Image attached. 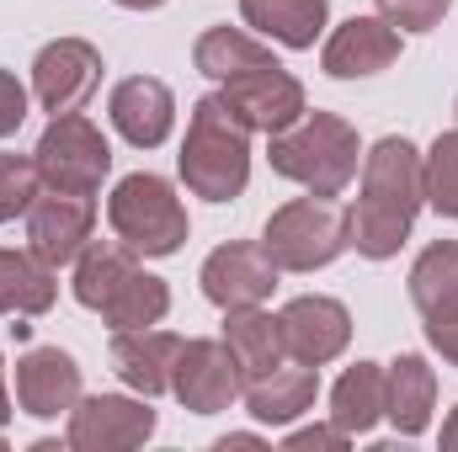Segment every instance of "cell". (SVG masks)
Listing matches in <instances>:
<instances>
[{"label":"cell","mask_w":458,"mask_h":452,"mask_svg":"<svg viewBox=\"0 0 458 452\" xmlns=\"http://www.w3.org/2000/svg\"><path fill=\"white\" fill-rule=\"evenodd\" d=\"M421 203H427V187H421L416 144L394 133L378 138L362 160V197L346 213V245H357V255L368 261H389L405 245Z\"/></svg>","instance_id":"cell-1"},{"label":"cell","mask_w":458,"mask_h":452,"mask_svg":"<svg viewBox=\"0 0 458 452\" xmlns=\"http://www.w3.org/2000/svg\"><path fill=\"white\" fill-rule=\"evenodd\" d=\"M182 181L208 197L229 203L245 192L250 181V128L225 107V96H203L187 122V144H182Z\"/></svg>","instance_id":"cell-2"},{"label":"cell","mask_w":458,"mask_h":452,"mask_svg":"<svg viewBox=\"0 0 458 452\" xmlns=\"http://www.w3.org/2000/svg\"><path fill=\"white\" fill-rule=\"evenodd\" d=\"M357 128L336 113H304L293 128L272 133V171L310 187L315 197H342L357 176Z\"/></svg>","instance_id":"cell-3"},{"label":"cell","mask_w":458,"mask_h":452,"mask_svg":"<svg viewBox=\"0 0 458 452\" xmlns=\"http://www.w3.org/2000/svg\"><path fill=\"white\" fill-rule=\"evenodd\" d=\"M107 219H113L117 239L133 250V255H176L182 239H187V208L176 203L171 181L165 176H123L107 203Z\"/></svg>","instance_id":"cell-4"},{"label":"cell","mask_w":458,"mask_h":452,"mask_svg":"<svg viewBox=\"0 0 458 452\" xmlns=\"http://www.w3.org/2000/svg\"><path fill=\"white\" fill-rule=\"evenodd\" d=\"M261 250L272 255L277 272H315L331 266L346 250V213L331 197H299L267 219Z\"/></svg>","instance_id":"cell-5"},{"label":"cell","mask_w":458,"mask_h":452,"mask_svg":"<svg viewBox=\"0 0 458 452\" xmlns=\"http://www.w3.org/2000/svg\"><path fill=\"white\" fill-rule=\"evenodd\" d=\"M38 160V176L48 192H75V197H97L107 171H113V149L107 138L97 133V122H86L81 113L54 117L32 149Z\"/></svg>","instance_id":"cell-6"},{"label":"cell","mask_w":458,"mask_h":452,"mask_svg":"<svg viewBox=\"0 0 458 452\" xmlns=\"http://www.w3.org/2000/svg\"><path fill=\"white\" fill-rule=\"evenodd\" d=\"M411 298L427 320V340L458 367V239H437L411 266Z\"/></svg>","instance_id":"cell-7"},{"label":"cell","mask_w":458,"mask_h":452,"mask_svg":"<svg viewBox=\"0 0 458 452\" xmlns=\"http://www.w3.org/2000/svg\"><path fill=\"white\" fill-rule=\"evenodd\" d=\"M240 367L229 356L225 340H182L176 367H171V394L192 410V415H219L240 394Z\"/></svg>","instance_id":"cell-8"},{"label":"cell","mask_w":458,"mask_h":452,"mask_svg":"<svg viewBox=\"0 0 458 452\" xmlns=\"http://www.w3.org/2000/svg\"><path fill=\"white\" fill-rule=\"evenodd\" d=\"M225 107L256 133H283V128H293L310 113L304 86L283 64H261V70H245V75L225 80Z\"/></svg>","instance_id":"cell-9"},{"label":"cell","mask_w":458,"mask_h":452,"mask_svg":"<svg viewBox=\"0 0 458 452\" xmlns=\"http://www.w3.org/2000/svg\"><path fill=\"white\" fill-rule=\"evenodd\" d=\"M97 80H102V54H97L91 43H81V38L48 43V48L38 54V64H32V91H38L43 113H54V117L81 113V107L91 102Z\"/></svg>","instance_id":"cell-10"},{"label":"cell","mask_w":458,"mask_h":452,"mask_svg":"<svg viewBox=\"0 0 458 452\" xmlns=\"http://www.w3.org/2000/svg\"><path fill=\"white\" fill-rule=\"evenodd\" d=\"M277 288V266L261 245H219L208 261H203V293L208 304L219 309H250V304H267Z\"/></svg>","instance_id":"cell-11"},{"label":"cell","mask_w":458,"mask_h":452,"mask_svg":"<svg viewBox=\"0 0 458 452\" xmlns=\"http://www.w3.org/2000/svg\"><path fill=\"white\" fill-rule=\"evenodd\" d=\"M149 431H155V410L133 405L123 394L81 399L75 415H70V448L75 452H123V448H139Z\"/></svg>","instance_id":"cell-12"},{"label":"cell","mask_w":458,"mask_h":452,"mask_svg":"<svg viewBox=\"0 0 458 452\" xmlns=\"http://www.w3.org/2000/svg\"><path fill=\"white\" fill-rule=\"evenodd\" d=\"M97 224V203L91 197H75V192H54V197H38L27 208V239H32V255L43 266H64L86 250Z\"/></svg>","instance_id":"cell-13"},{"label":"cell","mask_w":458,"mask_h":452,"mask_svg":"<svg viewBox=\"0 0 458 452\" xmlns=\"http://www.w3.org/2000/svg\"><path fill=\"white\" fill-rule=\"evenodd\" d=\"M283 346L293 362H310V367H326L331 356H342L346 340H352V314H346L336 298H293L283 314Z\"/></svg>","instance_id":"cell-14"},{"label":"cell","mask_w":458,"mask_h":452,"mask_svg":"<svg viewBox=\"0 0 458 452\" xmlns=\"http://www.w3.org/2000/svg\"><path fill=\"white\" fill-rule=\"evenodd\" d=\"M16 405L38 421H54L59 410L81 405V367L59 346H38L16 362Z\"/></svg>","instance_id":"cell-15"},{"label":"cell","mask_w":458,"mask_h":452,"mask_svg":"<svg viewBox=\"0 0 458 452\" xmlns=\"http://www.w3.org/2000/svg\"><path fill=\"white\" fill-rule=\"evenodd\" d=\"M107 113H113V128L133 149H155V144H165V133L176 122V96L155 75H128V80H117Z\"/></svg>","instance_id":"cell-16"},{"label":"cell","mask_w":458,"mask_h":452,"mask_svg":"<svg viewBox=\"0 0 458 452\" xmlns=\"http://www.w3.org/2000/svg\"><path fill=\"white\" fill-rule=\"evenodd\" d=\"M400 59V32L384 21V16H352L331 32L326 43V75L336 80H362V75H378Z\"/></svg>","instance_id":"cell-17"},{"label":"cell","mask_w":458,"mask_h":452,"mask_svg":"<svg viewBox=\"0 0 458 452\" xmlns=\"http://www.w3.org/2000/svg\"><path fill=\"white\" fill-rule=\"evenodd\" d=\"M182 340L165 331H117L113 336V367L128 389H139L144 399L171 389V367H176Z\"/></svg>","instance_id":"cell-18"},{"label":"cell","mask_w":458,"mask_h":452,"mask_svg":"<svg viewBox=\"0 0 458 452\" xmlns=\"http://www.w3.org/2000/svg\"><path fill=\"white\" fill-rule=\"evenodd\" d=\"M225 346H229V356H234V367H240L245 383L277 372L283 356H288V346H283V325H277L272 314H261V304H250V309H229Z\"/></svg>","instance_id":"cell-19"},{"label":"cell","mask_w":458,"mask_h":452,"mask_svg":"<svg viewBox=\"0 0 458 452\" xmlns=\"http://www.w3.org/2000/svg\"><path fill=\"white\" fill-rule=\"evenodd\" d=\"M432 399H437V372L421 356H400L384 372V415L394 421L400 437H421L432 421Z\"/></svg>","instance_id":"cell-20"},{"label":"cell","mask_w":458,"mask_h":452,"mask_svg":"<svg viewBox=\"0 0 458 452\" xmlns=\"http://www.w3.org/2000/svg\"><path fill=\"white\" fill-rule=\"evenodd\" d=\"M315 394H320V367L299 362V367H277V372L256 378V383L245 389V410H250L256 421H267V426H283V421L304 415V410L315 405Z\"/></svg>","instance_id":"cell-21"},{"label":"cell","mask_w":458,"mask_h":452,"mask_svg":"<svg viewBox=\"0 0 458 452\" xmlns=\"http://www.w3.org/2000/svg\"><path fill=\"white\" fill-rule=\"evenodd\" d=\"M240 11L256 32H267L283 48H315L320 27L331 16L326 0H240Z\"/></svg>","instance_id":"cell-22"},{"label":"cell","mask_w":458,"mask_h":452,"mask_svg":"<svg viewBox=\"0 0 458 452\" xmlns=\"http://www.w3.org/2000/svg\"><path fill=\"white\" fill-rule=\"evenodd\" d=\"M378 415H384V367H373V362L346 367L342 383L331 389V421L346 437H362L378 426Z\"/></svg>","instance_id":"cell-23"},{"label":"cell","mask_w":458,"mask_h":452,"mask_svg":"<svg viewBox=\"0 0 458 452\" xmlns=\"http://www.w3.org/2000/svg\"><path fill=\"white\" fill-rule=\"evenodd\" d=\"M192 64L208 75V80H234V75H245V70H261V64H277L272 59V48L267 43H256V38H245V32H234V27H208L203 38H198V48H192Z\"/></svg>","instance_id":"cell-24"},{"label":"cell","mask_w":458,"mask_h":452,"mask_svg":"<svg viewBox=\"0 0 458 452\" xmlns=\"http://www.w3.org/2000/svg\"><path fill=\"white\" fill-rule=\"evenodd\" d=\"M165 309H171V288L160 282V277H149V272H128L123 282H117V293L97 309L113 331H149V325H160L165 320Z\"/></svg>","instance_id":"cell-25"},{"label":"cell","mask_w":458,"mask_h":452,"mask_svg":"<svg viewBox=\"0 0 458 452\" xmlns=\"http://www.w3.org/2000/svg\"><path fill=\"white\" fill-rule=\"evenodd\" d=\"M54 304V277L38 255L0 250V314H43Z\"/></svg>","instance_id":"cell-26"},{"label":"cell","mask_w":458,"mask_h":452,"mask_svg":"<svg viewBox=\"0 0 458 452\" xmlns=\"http://www.w3.org/2000/svg\"><path fill=\"white\" fill-rule=\"evenodd\" d=\"M128 272H139V266H133V250H128L123 239H117V245L113 239L86 245V250H81V266H75V298H81L86 309H102Z\"/></svg>","instance_id":"cell-27"},{"label":"cell","mask_w":458,"mask_h":452,"mask_svg":"<svg viewBox=\"0 0 458 452\" xmlns=\"http://www.w3.org/2000/svg\"><path fill=\"white\" fill-rule=\"evenodd\" d=\"M421 187H427V203L443 213V219H458V133H443L421 165Z\"/></svg>","instance_id":"cell-28"},{"label":"cell","mask_w":458,"mask_h":452,"mask_svg":"<svg viewBox=\"0 0 458 452\" xmlns=\"http://www.w3.org/2000/svg\"><path fill=\"white\" fill-rule=\"evenodd\" d=\"M38 160L32 155H0V224H11L16 213H27L38 203Z\"/></svg>","instance_id":"cell-29"},{"label":"cell","mask_w":458,"mask_h":452,"mask_svg":"<svg viewBox=\"0 0 458 452\" xmlns=\"http://www.w3.org/2000/svg\"><path fill=\"white\" fill-rule=\"evenodd\" d=\"M448 0H378V16L400 32H432L443 21Z\"/></svg>","instance_id":"cell-30"},{"label":"cell","mask_w":458,"mask_h":452,"mask_svg":"<svg viewBox=\"0 0 458 452\" xmlns=\"http://www.w3.org/2000/svg\"><path fill=\"white\" fill-rule=\"evenodd\" d=\"M21 117H27V91L16 86V75H5V70H0V138H5V133H16V128H21Z\"/></svg>","instance_id":"cell-31"},{"label":"cell","mask_w":458,"mask_h":452,"mask_svg":"<svg viewBox=\"0 0 458 452\" xmlns=\"http://www.w3.org/2000/svg\"><path fill=\"white\" fill-rule=\"evenodd\" d=\"M288 448H346V431L342 426H331V431H326V426H315V431H293Z\"/></svg>","instance_id":"cell-32"},{"label":"cell","mask_w":458,"mask_h":452,"mask_svg":"<svg viewBox=\"0 0 458 452\" xmlns=\"http://www.w3.org/2000/svg\"><path fill=\"white\" fill-rule=\"evenodd\" d=\"M443 448H448V452H458V410L448 415V426H443Z\"/></svg>","instance_id":"cell-33"},{"label":"cell","mask_w":458,"mask_h":452,"mask_svg":"<svg viewBox=\"0 0 458 452\" xmlns=\"http://www.w3.org/2000/svg\"><path fill=\"white\" fill-rule=\"evenodd\" d=\"M117 5H128V11H155V5H165V0H117Z\"/></svg>","instance_id":"cell-34"},{"label":"cell","mask_w":458,"mask_h":452,"mask_svg":"<svg viewBox=\"0 0 458 452\" xmlns=\"http://www.w3.org/2000/svg\"><path fill=\"white\" fill-rule=\"evenodd\" d=\"M0 421H5V394H0Z\"/></svg>","instance_id":"cell-35"}]
</instances>
